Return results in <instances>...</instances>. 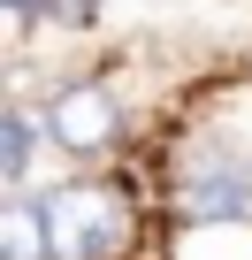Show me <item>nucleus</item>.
Instances as JSON below:
<instances>
[{"label":"nucleus","instance_id":"nucleus-1","mask_svg":"<svg viewBox=\"0 0 252 260\" xmlns=\"http://www.w3.org/2000/svg\"><path fill=\"white\" fill-rule=\"evenodd\" d=\"M39 207H46L54 260H130V245H138V199L122 191L115 176L46 184Z\"/></svg>","mask_w":252,"mask_h":260},{"label":"nucleus","instance_id":"nucleus-2","mask_svg":"<svg viewBox=\"0 0 252 260\" xmlns=\"http://www.w3.org/2000/svg\"><path fill=\"white\" fill-rule=\"evenodd\" d=\"M176 222H252V153L229 146L176 153Z\"/></svg>","mask_w":252,"mask_h":260},{"label":"nucleus","instance_id":"nucleus-3","mask_svg":"<svg viewBox=\"0 0 252 260\" xmlns=\"http://www.w3.org/2000/svg\"><path fill=\"white\" fill-rule=\"evenodd\" d=\"M46 138H54L61 153H77V161L115 153V138H122V100H115L107 84H92V77L61 84V92L46 100Z\"/></svg>","mask_w":252,"mask_h":260},{"label":"nucleus","instance_id":"nucleus-4","mask_svg":"<svg viewBox=\"0 0 252 260\" xmlns=\"http://www.w3.org/2000/svg\"><path fill=\"white\" fill-rule=\"evenodd\" d=\"M39 146H46V115H31V100H8V107H0V184H8V191L31 184Z\"/></svg>","mask_w":252,"mask_h":260},{"label":"nucleus","instance_id":"nucleus-5","mask_svg":"<svg viewBox=\"0 0 252 260\" xmlns=\"http://www.w3.org/2000/svg\"><path fill=\"white\" fill-rule=\"evenodd\" d=\"M0 260H54L46 207L31 191H8V199H0Z\"/></svg>","mask_w":252,"mask_h":260},{"label":"nucleus","instance_id":"nucleus-6","mask_svg":"<svg viewBox=\"0 0 252 260\" xmlns=\"http://www.w3.org/2000/svg\"><path fill=\"white\" fill-rule=\"evenodd\" d=\"M168 260H252V222H176Z\"/></svg>","mask_w":252,"mask_h":260},{"label":"nucleus","instance_id":"nucleus-7","mask_svg":"<svg viewBox=\"0 0 252 260\" xmlns=\"http://www.w3.org/2000/svg\"><path fill=\"white\" fill-rule=\"evenodd\" d=\"M0 8H8V23H16V31H39V23L54 16V0H0Z\"/></svg>","mask_w":252,"mask_h":260},{"label":"nucleus","instance_id":"nucleus-8","mask_svg":"<svg viewBox=\"0 0 252 260\" xmlns=\"http://www.w3.org/2000/svg\"><path fill=\"white\" fill-rule=\"evenodd\" d=\"M99 0H54V23H92Z\"/></svg>","mask_w":252,"mask_h":260}]
</instances>
